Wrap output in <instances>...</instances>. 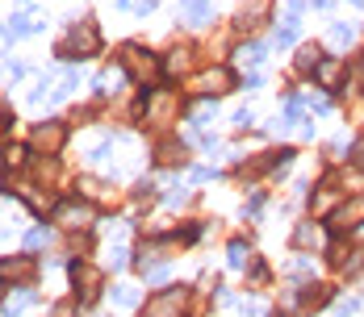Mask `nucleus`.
Masks as SVG:
<instances>
[{"instance_id": "nucleus-1", "label": "nucleus", "mask_w": 364, "mask_h": 317, "mask_svg": "<svg viewBox=\"0 0 364 317\" xmlns=\"http://www.w3.org/2000/svg\"><path fill=\"white\" fill-rule=\"evenodd\" d=\"M92 55H101V30H97L92 21H80V26H72L68 38L59 42V59L80 63V59H92Z\"/></svg>"}, {"instance_id": "nucleus-2", "label": "nucleus", "mask_w": 364, "mask_h": 317, "mask_svg": "<svg viewBox=\"0 0 364 317\" xmlns=\"http://www.w3.org/2000/svg\"><path fill=\"white\" fill-rule=\"evenodd\" d=\"M68 272L75 276V301H80V309H88V305L97 301V292H101V280H105V272L88 267L84 259H72V263H68Z\"/></svg>"}, {"instance_id": "nucleus-3", "label": "nucleus", "mask_w": 364, "mask_h": 317, "mask_svg": "<svg viewBox=\"0 0 364 317\" xmlns=\"http://www.w3.org/2000/svg\"><path fill=\"white\" fill-rule=\"evenodd\" d=\"M117 63L126 67V75H130V79L146 84V92H151V75H155V59H151V50H143V46H122Z\"/></svg>"}, {"instance_id": "nucleus-4", "label": "nucleus", "mask_w": 364, "mask_h": 317, "mask_svg": "<svg viewBox=\"0 0 364 317\" xmlns=\"http://www.w3.org/2000/svg\"><path fill=\"white\" fill-rule=\"evenodd\" d=\"M184 301H188V292H184V288H168V292H155V296L146 301L143 317H181Z\"/></svg>"}, {"instance_id": "nucleus-5", "label": "nucleus", "mask_w": 364, "mask_h": 317, "mask_svg": "<svg viewBox=\"0 0 364 317\" xmlns=\"http://www.w3.org/2000/svg\"><path fill=\"white\" fill-rule=\"evenodd\" d=\"M92 217H97V209H92L88 201H63V205L55 209V221H59L63 230H88Z\"/></svg>"}, {"instance_id": "nucleus-6", "label": "nucleus", "mask_w": 364, "mask_h": 317, "mask_svg": "<svg viewBox=\"0 0 364 317\" xmlns=\"http://www.w3.org/2000/svg\"><path fill=\"white\" fill-rule=\"evenodd\" d=\"M364 221V196H352V201H343L339 209H331V230L335 234H348V230H356Z\"/></svg>"}, {"instance_id": "nucleus-7", "label": "nucleus", "mask_w": 364, "mask_h": 317, "mask_svg": "<svg viewBox=\"0 0 364 317\" xmlns=\"http://www.w3.org/2000/svg\"><path fill=\"white\" fill-rule=\"evenodd\" d=\"M68 142V126L63 121H42L34 130V150H46V155H59Z\"/></svg>"}, {"instance_id": "nucleus-8", "label": "nucleus", "mask_w": 364, "mask_h": 317, "mask_svg": "<svg viewBox=\"0 0 364 317\" xmlns=\"http://www.w3.org/2000/svg\"><path fill=\"white\" fill-rule=\"evenodd\" d=\"M46 21L38 13H13V21L4 26V42H17V38H30V34H42Z\"/></svg>"}, {"instance_id": "nucleus-9", "label": "nucleus", "mask_w": 364, "mask_h": 317, "mask_svg": "<svg viewBox=\"0 0 364 317\" xmlns=\"http://www.w3.org/2000/svg\"><path fill=\"white\" fill-rule=\"evenodd\" d=\"M34 305H38L34 288H17L13 296H4V301H0V317H21L26 309H34Z\"/></svg>"}, {"instance_id": "nucleus-10", "label": "nucleus", "mask_w": 364, "mask_h": 317, "mask_svg": "<svg viewBox=\"0 0 364 317\" xmlns=\"http://www.w3.org/2000/svg\"><path fill=\"white\" fill-rule=\"evenodd\" d=\"M197 88H201L205 96H218V92H230V88H235V75H230V67H214L197 79Z\"/></svg>"}, {"instance_id": "nucleus-11", "label": "nucleus", "mask_w": 364, "mask_h": 317, "mask_svg": "<svg viewBox=\"0 0 364 317\" xmlns=\"http://www.w3.org/2000/svg\"><path fill=\"white\" fill-rule=\"evenodd\" d=\"M176 13H181L188 26H210V21H214V4H210V0H181Z\"/></svg>"}, {"instance_id": "nucleus-12", "label": "nucleus", "mask_w": 364, "mask_h": 317, "mask_svg": "<svg viewBox=\"0 0 364 317\" xmlns=\"http://www.w3.org/2000/svg\"><path fill=\"white\" fill-rule=\"evenodd\" d=\"M126 79H130V75H126V67L117 63V67H105V71H101L92 88H97V96H109V92H117V84H126Z\"/></svg>"}, {"instance_id": "nucleus-13", "label": "nucleus", "mask_w": 364, "mask_h": 317, "mask_svg": "<svg viewBox=\"0 0 364 317\" xmlns=\"http://www.w3.org/2000/svg\"><path fill=\"white\" fill-rule=\"evenodd\" d=\"M34 259H0V280H30Z\"/></svg>"}, {"instance_id": "nucleus-14", "label": "nucleus", "mask_w": 364, "mask_h": 317, "mask_svg": "<svg viewBox=\"0 0 364 317\" xmlns=\"http://www.w3.org/2000/svg\"><path fill=\"white\" fill-rule=\"evenodd\" d=\"M323 243V230L314 226V221H301L297 230H293V247L297 250H310V247H318Z\"/></svg>"}, {"instance_id": "nucleus-15", "label": "nucleus", "mask_w": 364, "mask_h": 317, "mask_svg": "<svg viewBox=\"0 0 364 317\" xmlns=\"http://www.w3.org/2000/svg\"><path fill=\"white\" fill-rule=\"evenodd\" d=\"M314 79H318L323 88H339V59H323V63L314 67Z\"/></svg>"}, {"instance_id": "nucleus-16", "label": "nucleus", "mask_w": 364, "mask_h": 317, "mask_svg": "<svg viewBox=\"0 0 364 317\" xmlns=\"http://www.w3.org/2000/svg\"><path fill=\"white\" fill-rule=\"evenodd\" d=\"M109 296H113V305H117V309H134V305L143 301V296H139V288H130V284H117Z\"/></svg>"}, {"instance_id": "nucleus-17", "label": "nucleus", "mask_w": 364, "mask_h": 317, "mask_svg": "<svg viewBox=\"0 0 364 317\" xmlns=\"http://www.w3.org/2000/svg\"><path fill=\"white\" fill-rule=\"evenodd\" d=\"M226 255H230V267H235V272H239V267H247V263H252V247H247V243H243V238H235V243H230V247H226Z\"/></svg>"}, {"instance_id": "nucleus-18", "label": "nucleus", "mask_w": 364, "mask_h": 317, "mask_svg": "<svg viewBox=\"0 0 364 317\" xmlns=\"http://www.w3.org/2000/svg\"><path fill=\"white\" fill-rule=\"evenodd\" d=\"M310 292H301V305L306 309H318V305H327L331 301V288H323V284H306Z\"/></svg>"}, {"instance_id": "nucleus-19", "label": "nucleus", "mask_w": 364, "mask_h": 317, "mask_svg": "<svg viewBox=\"0 0 364 317\" xmlns=\"http://www.w3.org/2000/svg\"><path fill=\"white\" fill-rule=\"evenodd\" d=\"M318 63H323V50H318L314 42L297 50V71H314V67H318Z\"/></svg>"}, {"instance_id": "nucleus-20", "label": "nucleus", "mask_w": 364, "mask_h": 317, "mask_svg": "<svg viewBox=\"0 0 364 317\" xmlns=\"http://www.w3.org/2000/svg\"><path fill=\"white\" fill-rule=\"evenodd\" d=\"M239 63H252V71H259V63H264V46H259V42L239 46Z\"/></svg>"}, {"instance_id": "nucleus-21", "label": "nucleus", "mask_w": 364, "mask_h": 317, "mask_svg": "<svg viewBox=\"0 0 364 317\" xmlns=\"http://www.w3.org/2000/svg\"><path fill=\"white\" fill-rule=\"evenodd\" d=\"M259 17H264V0H255L252 9H243V13H239V26H243V30H255V26H259Z\"/></svg>"}, {"instance_id": "nucleus-22", "label": "nucleus", "mask_w": 364, "mask_h": 317, "mask_svg": "<svg viewBox=\"0 0 364 317\" xmlns=\"http://www.w3.org/2000/svg\"><path fill=\"white\" fill-rule=\"evenodd\" d=\"M50 238H55V234H50V230H46V226H34V230H30V234H26V247H30V250H38V247H46V243H50Z\"/></svg>"}, {"instance_id": "nucleus-23", "label": "nucleus", "mask_w": 364, "mask_h": 317, "mask_svg": "<svg viewBox=\"0 0 364 317\" xmlns=\"http://www.w3.org/2000/svg\"><path fill=\"white\" fill-rule=\"evenodd\" d=\"M181 71H184V50H172V55L164 59V75H168V79H176Z\"/></svg>"}, {"instance_id": "nucleus-24", "label": "nucleus", "mask_w": 364, "mask_h": 317, "mask_svg": "<svg viewBox=\"0 0 364 317\" xmlns=\"http://www.w3.org/2000/svg\"><path fill=\"white\" fill-rule=\"evenodd\" d=\"M352 38H356V30H352L348 21H335V26H331V42H335V46H343V42H352Z\"/></svg>"}, {"instance_id": "nucleus-25", "label": "nucleus", "mask_w": 364, "mask_h": 317, "mask_svg": "<svg viewBox=\"0 0 364 317\" xmlns=\"http://www.w3.org/2000/svg\"><path fill=\"white\" fill-rule=\"evenodd\" d=\"M293 42H297V26H285L272 34V46H293Z\"/></svg>"}, {"instance_id": "nucleus-26", "label": "nucleus", "mask_w": 364, "mask_h": 317, "mask_svg": "<svg viewBox=\"0 0 364 317\" xmlns=\"http://www.w3.org/2000/svg\"><path fill=\"white\" fill-rule=\"evenodd\" d=\"M252 121H255V113H252V109H239V113H235V126H239V130H247Z\"/></svg>"}, {"instance_id": "nucleus-27", "label": "nucleus", "mask_w": 364, "mask_h": 317, "mask_svg": "<svg viewBox=\"0 0 364 317\" xmlns=\"http://www.w3.org/2000/svg\"><path fill=\"white\" fill-rule=\"evenodd\" d=\"M9 134H13V117H9V113L0 109V142L9 138Z\"/></svg>"}, {"instance_id": "nucleus-28", "label": "nucleus", "mask_w": 364, "mask_h": 317, "mask_svg": "<svg viewBox=\"0 0 364 317\" xmlns=\"http://www.w3.org/2000/svg\"><path fill=\"white\" fill-rule=\"evenodd\" d=\"M356 313V301H339V305H335V317H352Z\"/></svg>"}, {"instance_id": "nucleus-29", "label": "nucleus", "mask_w": 364, "mask_h": 317, "mask_svg": "<svg viewBox=\"0 0 364 317\" xmlns=\"http://www.w3.org/2000/svg\"><path fill=\"white\" fill-rule=\"evenodd\" d=\"M72 313H75L72 301H63V305H55V309H50V317H72Z\"/></svg>"}, {"instance_id": "nucleus-30", "label": "nucleus", "mask_w": 364, "mask_h": 317, "mask_svg": "<svg viewBox=\"0 0 364 317\" xmlns=\"http://www.w3.org/2000/svg\"><path fill=\"white\" fill-rule=\"evenodd\" d=\"M193 179H197V184H210V179H214V167H197Z\"/></svg>"}, {"instance_id": "nucleus-31", "label": "nucleus", "mask_w": 364, "mask_h": 317, "mask_svg": "<svg viewBox=\"0 0 364 317\" xmlns=\"http://www.w3.org/2000/svg\"><path fill=\"white\" fill-rule=\"evenodd\" d=\"M4 71H9L13 79H21V75H26V67H21V63H4Z\"/></svg>"}, {"instance_id": "nucleus-32", "label": "nucleus", "mask_w": 364, "mask_h": 317, "mask_svg": "<svg viewBox=\"0 0 364 317\" xmlns=\"http://www.w3.org/2000/svg\"><path fill=\"white\" fill-rule=\"evenodd\" d=\"M310 4H314V9H327V0H310Z\"/></svg>"}, {"instance_id": "nucleus-33", "label": "nucleus", "mask_w": 364, "mask_h": 317, "mask_svg": "<svg viewBox=\"0 0 364 317\" xmlns=\"http://www.w3.org/2000/svg\"><path fill=\"white\" fill-rule=\"evenodd\" d=\"M0 301H4V280H0Z\"/></svg>"}, {"instance_id": "nucleus-34", "label": "nucleus", "mask_w": 364, "mask_h": 317, "mask_svg": "<svg viewBox=\"0 0 364 317\" xmlns=\"http://www.w3.org/2000/svg\"><path fill=\"white\" fill-rule=\"evenodd\" d=\"M92 317H105V313H92Z\"/></svg>"}, {"instance_id": "nucleus-35", "label": "nucleus", "mask_w": 364, "mask_h": 317, "mask_svg": "<svg viewBox=\"0 0 364 317\" xmlns=\"http://www.w3.org/2000/svg\"><path fill=\"white\" fill-rule=\"evenodd\" d=\"M352 4H360V0H352Z\"/></svg>"}]
</instances>
